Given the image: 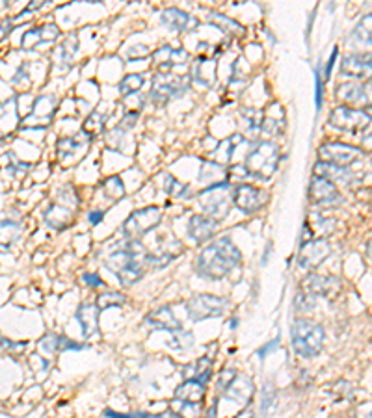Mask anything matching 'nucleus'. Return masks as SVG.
Listing matches in <instances>:
<instances>
[{
    "mask_svg": "<svg viewBox=\"0 0 372 418\" xmlns=\"http://www.w3.org/2000/svg\"><path fill=\"white\" fill-rule=\"evenodd\" d=\"M240 262H242V253L237 244L228 236H222V238L212 240L211 244H207L200 251V255L195 256L194 266L201 277L220 281L228 277Z\"/></svg>",
    "mask_w": 372,
    "mask_h": 418,
    "instance_id": "obj_1",
    "label": "nucleus"
},
{
    "mask_svg": "<svg viewBox=\"0 0 372 418\" xmlns=\"http://www.w3.org/2000/svg\"><path fill=\"white\" fill-rule=\"evenodd\" d=\"M106 268L117 277L123 286H133L145 275L147 253L140 240H125L119 249L112 251L105 261Z\"/></svg>",
    "mask_w": 372,
    "mask_h": 418,
    "instance_id": "obj_2",
    "label": "nucleus"
},
{
    "mask_svg": "<svg viewBox=\"0 0 372 418\" xmlns=\"http://www.w3.org/2000/svg\"><path fill=\"white\" fill-rule=\"evenodd\" d=\"M326 331L318 322L309 318H296L290 325V344L292 350L304 359L317 357L324 348Z\"/></svg>",
    "mask_w": 372,
    "mask_h": 418,
    "instance_id": "obj_3",
    "label": "nucleus"
},
{
    "mask_svg": "<svg viewBox=\"0 0 372 418\" xmlns=\"http://www.w3.org/2000/svg\"><path fill=\"white\" fill-rule=\"evenodd\" d=\"M279 164V147L274 141H259L246 155L244 167L250 177L270 180L276 175Z\"/></svg>",
    "mask_w": 372,
    "mask_h": 418,
    "instance_id": "obj_4",
    "label": "nucleus"
},
{
    "mask_svg": "<svg viewBox=\"0 0 372 418\" xmlns=\"http://www.w3.org/2000/svg\"><path fill=\"white\" fill-rule=\"evenodd\" d=\"M200 208L205 216L212 217L214 222H222L229 216L233 208V189L229 183H220L214 186H207L200 194Z\"/></svg>",
    "mask_w": 372,
    "mask_h": 418,
    "instance_id": "obj_5",
    "label": "nucleus"
},
{
    "mask_svg": "<svg viewBox=\"0 0 372 418\" xmlns=\"http://www.w3.org/2000/svg\"><path fill=\"white\" fill-rule=\"evenodd\" d=\"M192 75H175V72H156L153 77L151 100L155 106L168 104L172 99H177L190 88Z\"/></svg>",
    "mask_w": 372,
    "mask_h": 418,
    "instance_id": "obj_6",
    "label": "nucleus"
},
{
    "mask_svg": "<svg viewBox=\"0 0 372 418\" xmlns=\"http://www.w3.org/2000/svg\"><path fill=\"white\" fill-rule=\"evenodd\" d=\"M162 222V210L158 206H147L134 210L131 216L123 222V236L125 240H140L151 231H155Z\"/></svg>",
    "mask_w": 372,
    "mask_h": 418,
    "instance_id": "obj_7",
    "label": "nucleus"
},
{
    "mask_svg": "<svg viewBox=\"0 0 372 418\" xmlns=\"http://www.w3.org/2000/svg\"><path fill=\"white\" fill-rule=\"evenodd\" d=\"M77 206L78 197L75 189H73L71 195L60 192L58 199L49 206V210L45 212V222L54 231H64V229L71 227L75 214H77Z\"/></svg>",
    "mask_w": 372,
    "mask_h": 418,
    "instance_id": "obj_8",
    "label": "nucleus"
},
{
    "mask_svg": "<svg viewBox=\"0 0 372 418\" xmlns=\"http://www.w3.org/2000/svg\"><path fill=\"white\" fill-rule=\"evenodd\" d=\"M184 309L190 320L201 322L209 318L223 316V312L228 309V301L214 294H198L184 303Z\"/></svg>",
    "mask_w": 372,
    "mask_h": 418,
    "instance_id": "obj_9",
    "label": "nucleus"
},
{
    "mask_svg": "<svg viewBox=\"0 0 372 418\" xmlns=\"http://www.w3.org/2000/svg\"><path fill=\"white\" fill-rule=\"evenodd\" d=\"M371 117L363 108H352V106H337L329 111V125L339 130L350 134L365 132L371 125Z\"/></svg>",
    "mask_w": 372,
    "mask_h": 418,
    "instance_id": "obj_10",
    "label": "nucleus"
},
{
    "mask_svg": "<svg viewBox=\"0 0 372 418\" xmlns=\"http://www.w3.org/2000/svg\"><path fill=\"white\" fill-rule=\"evenodd\" d=\"M363 155L365 153L362 149H357L354 145L343 144V141H328V144L318 147V158H320V162L341 167H350Z\"/></svg>",
    "mask_w": 372,
    "mask_h": 418,
    "instance_id": "obj_11",
    "label": "nucleus"
},
{
    "mask_svg": "<svg viewBox=\"0 0 372 418\" xmlns=\"http://www.w3.org/2000/svg\"><path fill=\"white\" fill-rule=\"evenodd\" d=\"M268 203L267 192H262L261 188H257L253 184H239L233 188V206L239 208L242 214L251 216L261 208H265Z\"/></svg>",
    "mask_w": 372,
    "mask_h": 418,
    "instance_id": "obj_12",
    "label": "nucleus"
},
{
    "mask_svg": "<svg viewBox=\"0 0 372 418\" xmlns=\"http://www.w3.org/2000/svg\"><path fill=\"white\" fill-rule=\"evenodd\" d=\"M332 255V244L326 238H315L300 245L298 268L304 272H313Z\"/></svg>",
    "mask_w": 372,
    "mask_h": 418,
    "instance_id": "obj_13",
    "label": "nucleus"
},
{
    "mask_svg": "<svg viewBox=\"0 0 372 418\" xmlns=\"http://www.w3.org/2000/svg\"><path fill=\"white\" fill-rule=\"evenodd\" d=\"M335 99L343 106H367L372 104V84L371 82H345L335 89Z\"/></svg>",
    "mask_w": 372,
    "mask_h": 418,
    "instance_id": "obj_14",
    "label": "nucleus"
},
{
    "mask_svg": "<svg viewBox=\"0 0 372 418\" xmlns=\"http://www.w3.org/2000/svg\"><path fill=\"white\" fill-rule=\"evenodd\" d=\"M341 72L345 77H350L357 82H371L372 80V50L356 52L346 56L341 61Z\"/></svg>",
    "mask_w": 372,
    "mask_h": 418,
    "instance_id": "obj_15",
    "label": "nucleus"
},
{
    "mask_svg": "<svg viewBox=\"0 0 372 418\" xmlns=\"http://www.w3.org/2000/svg\"><path fill=\"white\" fill-rule=\"evenodd\" d=\"M309 199L318 206H332L343 203V195H341L339 188L334 183H329L328 178L315 175L309 184Z\"/></svg>",
    "mask_w": 372,
    "mask_h": 418,
    "instance_id": "obj_16",
    "label": "nucleus"
},
{
    "mask_svg": "<svg viewBox=\"0 0 372 418\" xmlns=\"http://www.w3.org/2000/svg\"><path fill=\"white\" fill-rule=\"evenodd\" d=\"M302 284H304V290L315 295V297H334L335 294L341 292V281L335 275L309 273Z\"/></svg>",
    "mask_w": 372,
    "mask_h": 418,
    "instance_id": "obj_17",
    "label": "nucleus"
},
{
    "mask_svg": "<svg viewBox=\"0 0 372 418\" xmlns=\"http://www.w3.org/2000/svg\"><path fill=\"white\" fill-rule=\"evenodd\" d=\"M156 72H172L175 67H183L190 61V52L186 49H173V47H161L153 52Z\"/></svg>",
    "mask_w": 372,
    "mask_h": 418,
    "instance_id": "obj_18",
    "label": "nucleus"
},
{
    "mask_svg": "<svg viewBox=\"0 0 372 418\" xmlns=\"http://www.w3.org/2000/svg\"><path fill=\"white\" fill-rule=\"evenodd\" d=\"M218 229V222H214L212 217L205 216V214H194V216L188 219V225H186V234L188 238L195 244H203V242H209V240L214 238Z\"/></svg>",
    "mask_w": 372,
    "mask_h": 418,
    "instance_id": "obj_19",
    "label": "nucleus"
},
{
    "mask_svg": "<svg viewBox=\"0 0 372 418\" xmlns=\"http://www.w3.org/2000/svg\"><path fill=\"white\" fill-rule=\"evenodd\" d=\"M145 323H149L151 327L158 329V331H168V333H175L183 329V322L175 316L172 307H158L155 311H151L145 316Z\"/></svg>",
    "mask_w": 372,
    "mask_h": 418,
    "instance_id": "obj_20",
    "label": "nucleus"
},
{
    "mask_svg": "<svg viewBox=\"0 0 372 418\" xmlns=\"http://www.w3.org/2000/svg\"><path fill=\"white\" fill-rule=\"evenodd\" d=\"M56 104H58V99H56L54 95H43V97H39L36 100V104H34V111L30 116L24 119V127H32V125H38L39 127H45V125H49L52 121V116H54Z\"/></svg>",
    "mask_w": 372,
    "mask_h": 418,
    "instance_id": "obj_21",
    "label": "nucleus"
},
{
    "mask_svg": "<svg viewBox=\"0 0 372 418\" xmlns=\"http://www.w3.org/2000/svg\"><path fill=\"white\" fill-rule=\"evenodd\" d=\"M99 312L101 309L97 307V303H91V301H86L78 307L77 322L80 325V333L84 339H91L99 331Z\"/></svg>",
    "mask_w": 372,
    "mask_h": 418,
    "instance_id": "obj_22",
    "label": "nucleus"
},
{
    "mask_svg": "<svg viewBox=\"0 0 372 418\" xmlns=\"http://www.w3.org/2000/svg\"><path fill=\"white\" fill-rule=\"evenodd\" d=\"M60 38V28L52 24V22H47V24H41L38 28H32V30H28L21 39V45L24 49H34V47H38V45H45V43H52L56 39Z\"/></svg>",
    "mask_w": 372,
    "mask_h": 418,
    "instance_id": "obj_23",
    "label": "nucleus"
},
{
    "mask_svg": "<svg viewBox=\"0 0 372 418\" xmlns=\"http://www.w3.org/2000/svg\"><path fill=\"white\" fill-rule=\"evenodd\" d=\"M162 22L177 32H192L198 26V19L179 8H166L162 11Z\"/></svg>",
    "mask_w": 372,
    "mask_h": 418,
    "instance_id": "obj_24",
    "label": "nucleus"
},
{
    "mask_svg": "<svg viewBox=\"0 0 372 418\" xmlns=\"http://www.w3.org/2000/svg\"><path fill=\"white\" fill-rule=\"evenodd\" d=\"M205 392H207V385L201 383V381H184L175 389L173 396L175 400L181 401V403H195V405H201L203 400H205Z\"/></svg>",
    "mask_w": 372,
    "mask_h": 418,
    "instance_id": "obj_25",
    "label": "nucleus"
},
{
    "mask_svg": "<svg viewBox=\"0 0 372 418\" xmlns=\"http://www.w3.org/2000/svg\"><path fill=\"white\" fill-rule=\"evenodd\" d=\"M253 389H255V387H253L250 378L237 376L233 383L223 390V394L228 396L229 400L240 403V405H248V403L251 401V398H253Z\"/></svg>",
    "mask_w": 372,
    "mask_h": 418,
    "instance_id": "obj_26",
    "label": "nucleus"
},
{
    "mask_svg": "<svg viewBox=\"0 0 372 418\" xmlns=\"http://www.w3.org/2000/svg\"><path fill=\"white\" fill-rule=\"evenodd\" d=\"M348 45H352L354 49H372V13L359 19L348 38Z\"/></svg>",
    "mask_w": 372,
    "mask_h": 418,
    "instance_id": "obj_27",
    "label": "nucleus"
},
{
    "mask_svg": "<svg viewBox=\"0 0 372 418\" xmlns=\"http://www.w3.org/2000/svg\"><path fill=\"white\" fill-rule=\"evenodd\" d=\"M315 175L317 177L328 178L329 183H345L350 184L352 178H354V171H352L350 167H341V166H334V164H326V162L318 160L315 164Z\"/></svg>",
    "mask_w": 372,
    "mask_h": 418,
    "instance_id": "obj_28",
    "label": "nucleus"
},
{
    "mask_svg": "<svg viewBox=\"0 0 372 418\" xmlns=\"http://www.w3.org/2000/svg\"><path fill=\"white\" fill-rule=\"evenodd\" d=\"M184 381H201V383H209L212 378V361L209 357H201L195 361L188 362L183 368Z\"/></svg>",
    "mask_w": 372,
    "mask_h": 418,
    "instance_id": "obj_29",
    "label": "nucleus"
},
{
    "mask_svg": "<svg viewBox=\"0 0 372 418\" xmlns=\"http://www.w3.org/2000/svg\"><path fill=\"white\" fill-rule=\"evenodd\" d=\"M21 223L13 222V219H2L0 222V255L10 253L11 247L21 240Z\"/></svg>",
    "mask_w": 372,
    "mask_h": 418,
    "instance_id": "obj_30",
    "label": "nucleus"
},
{
    "mask_svg": "<svg viewBox=\"0 0 372 418\" xmlns=\"http://www.w3.org/2000/svg\"><path fill=\"white\" fill-rule=\"evenodd\" d=\"M192 78H195L201 86L211 88L214 78H216V61L211 60V58H205V56L198 58V61H195L194 65V72H192Z\"/></svg>",
    "mask_w": 372,
    "mask_h": 418,
    "instance_id": "obj_31",
    "label": "nucleus"
},
{
    "mask_svg": "<svg viewBox=\"0 0 372 418\" xmlns=\"http://www.w3.org/2000/svg\"><path fill=\"white\" fill-rule=\"evenodd\" d=\"M200 180L203 183H211L209 186H214V184L220 183H228V167L220 166L216 162H205L201 166L200 171Z\"/></svg>",
    "mask_w": 372,
    "mask_h": 418,
    "instance_id": "obj_32",
    "label": "nucleus"
},
{
    "mask_svg": "<svg viewBox=\"0 0 372 418\" xmlns=\"http://www.w3.org/2000/svg\"><path fill=\"white\" fill-rule=\"evenodd\" d=\"M240 116L244 119L246 127H248V134L251 138H257V134L262 130V116L261 110H255V108H246V110L240 111Z\"/></svg>",
    "mask_w": 372,
    "mask_h": 418,
    "instance_id": "obj_33",
    "label": "nucleus"
},
{
    "mask_svg": "<svg viewBox=\"0 0 372 418\" xmlns=\"http://www.w3.org/2000/svg\"><path fill=\"white\" fill-rule=\"evenodd\" d=\"M101 188H103L106 199L112 201V203L123 199V195H125V184L119 177H108L105 183L101 184Z\"/></svg>",
    "mask_w": 372,
    "mask_h": 418,
    "instance_id": "obj_34",
    "label": "nucleus"
},
{
    "mask_svg": "<svg viewBox=\"0 0 372 418\" xmlns=\"http://www.w3.org/2000/svg\"><path fill=\"white\" fill-rule=\"evenodd\" d=\"M145 84L144 75H138V72H133V75H127L119 82V91H121L125 97H133V95H138L142 91Z\"/></svg>",
    "mask_w": 372,
    "mask_h": 418,
    "instance_id": "obj_35",
    "label": "nucleus"
},
{
    "mask_svg": "<svg viewBox=\"0 0 372 418\" xmlns=\"http://www.w3.org/2000/svg\"><path fill=\"white\" fill-rule=\"evenodd\" d=\"M209 22H212L214 26L220 28V30L225 33H240L244 30L240 22H237L235 19H231V17L228 15H222V13H211Z\"/></svg>",
    "mask_w": 372,
    "mask_h": 418,
    "instance_id": "obj_36",
    "label": "nucleus"
},
{
    "mask_svg": "<svg viewBox=\"0 0 372 418\" xmlns=\"http://www.w3.org/2000/svg\"><path fill=\"white\" fill-rule=\"evenodd\" d=\"M97 307H99L101 311H105V309H110V307H121L127 303V297L121 294V292H116V290H106L103 294L97 297Z\"/></svg>",
    "mask_w": 372,
    "mask_h": 418,
    "instance_id": "obj_37",
    "label": "nucleus"
},
{
    "mask_svg": "<svg viewBox=\"0 0 372 418\" xmlns=\"http://www.w3.org/2000/svg\"><path fill=\"white\" fill-rule=\"evenodd\" d=\"M192 344H194V334L190 333V331H186V329H181V331L172 333V339H170V342H168V346H170L172 350H179V351L190 350Z\"/></svg>",
    "mask_w": 372,
    "mask_h": 418,
    "instance_id": "obj_38",
    "label": "nucleus"
},
{
    "mask_svg": "<svg viewBox=\"0 0 372 418\" xmlns=\"http://www.w3.org/2000/svg\"><path fill=\"white\" fill-rule=\"evenodd\" d=\"M315 305H317V297H315L313 294H309V292H306V290H302V292L296 294L295 297L296 312L307 314V312H311L313 309H315Z\"/></svg>",
    "mask_w": 372,
    "mask_h": 418,
    "instance_id": "obj_39",
    "label": "nucleus"
},
{
    "mask_svg": "<svg viewBox=\"0 0 372 418\" xmlns=\"http://www.w3.org/2000/svg\"><path fill=\"white\" fill-rule=\"evenodd\" d=\"M88 147V139L82 138H61L58 141V150H60V155H73V153H77V150H82Z\"/></svg>",
    "mask_w": 372,
    "mask_h": 418,
    "instance_id": "obj_40",
    "label": "nucleus"
},
{
    "mask_svg": "<svg viewBox=\"0 0 372 418\" xmlns=\"http://www.w3.org/2000/svg\"><path fill=\"white\" fill-rule=\"evenodd\" d=\"M103 127H105V116L103 114H99V111H94L91 116L84 121L82 125V132L86 134V136H94V134L101 132L103 130Z\"/></svg>",
    "mask_w": 372,
    "mask_h": 418,
    "instance_id": "obj_41",
    "label": "nucleus"
},
{
    "mask_svg": "<svg viewBox=\"0 0 372 418\" xmlns=\"http://www.w3.org/2000/svg\"><path fill=\"white\" fill-rule=\"evenodd\" d=\"M175 256L177 255H173V253H158V255L147 253V268H149V270H162V268H166Z\"/></svg>",
    "mask_w": 372,
    "mask_h": 418,
    "instance_id": "obj_42",
    "label": "nucleus"
},
{
    "mask_svg": "<svg viewBox=\"0 0 372 418\" xmlns=\"http://www.w3.org/2000/svg\"><path fill=\"white\" fill-rule=\"evenodd\" d=\"M164 189H166L170 195H173V197H186L184 194H188V186L183 183H179L177 178L170 177V175H166V180H164Z\"/></svg>",
    "mask_w": 372,
    "mask_h": 418,
    "instance_id": "obj_43",
    "label": "nucleus"
},
{
    "mask_svg": "<svg viewBox=\"0 0 372 418\" xmlns=\"http://www.w3.org/2000/svg\"><path fill=\"white\" fill-rule=\"evenodd\" d=\"M60 61H69L73 60V56L77 54V38L75 36H69V39H66L64 41V45L61 47H58V52H56V56H60Z\"/></svg>",
    "mask_w": 372,
    "mask_h": 418,
    "instance_id": "obj_44",
    "label": "nucleus"
},
{
    "mask_svg": "<svg viewBox=\"0 0 372 418\" xmlns=\"http://www.w3.org/2000/svg\"><path fill=\"white\" fill-rule=\"evenodd\" d=\"M86 348H88L86 344H78V342L67 339L64 334H58V351H80L86 350Z\"/></svg>",
    "mask_w": 372,
    "mask_h": 418,
    "instance_id": "obj_45",
    "label": "nucleus"
},
{
    "mask_svg": "<svg viewBox=\"0 0 372 418\" xmlns=\"http://www.w3.org/2000/svg\"><path fill=\"white\" fill-rule=\"evenodd\" d=\"M235 378H237V370H233V368H225V370H222V373H218V389L225 390L229 387V385L233 383Z\"/></svg>",
    "mask_w": 372,
    "mask_h": 418,
    "instance_id": "obj_46",
    "label": "nucleus"
},
{
    "mask_svg": "<svg viewBox=\"0 0 372 418\" xmlns=\"http://www.w3.org/2000/svg\"><path fill=\"white\" fill-rule=\"evenodd\" d=\"M246 177H250V173L246 171L244 164H239V166H231L228 169V183L231 184V180H244Z\"/></svg>",
    "mask_w": 372,
    "mask_h": 418,
    "instance_id": "obj_47",
    "label": "nucleus"
},
{
    "mask_svg": "<svg viewBox=\"0 0 372 418\" xmlns=\"http://www.w3.org/2000/svg\"><path fill=\"white\" fill-rule=\"evenodd\" d=\"M39 344H41V350L47 351V353H50V355H52V353H56V351H58V334L49 333L47 336H43V339H41V342H39Z\"/></svg>",
    "mask_w": 372,
    "mask_h": 418,
    "instance_id": "obj_48",
    "label": "nucleus"
},
{
    "mask_svg": "<svg viewBox=\"0 0 372 418\" xmlns=\"http://www.w3.org/2000/svg\"><path fill=\"white\" fill-rule=\"evenodd\" d=\"M140 117V110H128L127 116L123 117V121L119 127L123 128V130H128V128H133L134 125H136V121H138Z\"/></svg>",
    "mask_w": 372,
    "mask_h": 418,
    "instance_id": "obj_49",
    "label": "nucleus"
},
{
    "mask_svg": "<svg viewBox=\"0 0 372 418\" xmlns=\"http://www.w3.org/2000/svg\"><path fill=\"white\" fill-rule=\"evenodd\" d=\"M82 283L86 284V286H89V288H99V286H103V281H101V277L94 272L84 273Z\"/></svg>",
    "mask_w": 372,
    "mask_h": 418,
    "instance_id": "obj_50",
    "label": "nucleus"
},
{
    "mask_svg": "<svg viewBox=\"0 0 372 418\" xmlns=\"http://www.w3.org/2000/svg\"><path fill=\"white\" fill-rule=\"evenodd\" d=\"M147 54H149V49L145 45H134L127 50V58H131V60H136V58H142V56Z\"/></svg>",
    "mask_w": 372,
    "mask_h": 418,
    "instance_id": "obj_51",
    "label": "nucleus"
},
{
    "mask_svg": "<svg viewBox=\"0 0 372 418\" xmlns=\"http://www.w3.org/2000/svg\"><path fill=\"white\" fill-rule=\"evenodd\" d=\"M278 344H279V336L276 340H272V342H268L267 346H262L261 350L257 351V355L261 357V361H262V359H265V357H267L268 353H270V351H274V350H276V348H278Z\"/></svg>",
    "mask_w": 372,
    "mask_h": 418,
    "instance_id": "obj_52",
    "label": "nucleus"
},
{
    "mask_svg": "<svg viewBox=\"0 0 372 418\" xmlns=\"http://www.w3.org/2000/svg\"><path fill=\"white\" fill-rule=\"evenodd\" d=\"M103 217H105V210H91L88 214V222L91 225H99L103 222Z\"/></svg>",
    "mask_w": 372,
    "mask_h": 418,
    "instance_id": "obj_53",
    "label": "nucleus"
},
{
    "mask_svg": "<svg viewBox=\"0 0 372 418\" xmlns=\"http://www.w3.org/2000/svg\"><path fill=\"white\" fill-rule=\"evenodd\" d=\"M142 418H183L179 412H173V411H168V412H162V415H144Z\"/></svg>",
    "mask_w": 372,
    "mask_h": 418,
    "instance_id": "obj_54",
    "label": "nucleus"
},
{
    "mask_svg": "<svg viewBox=\"0 0 372 418\" xmlns=\"http://www.w3.org/2000/svg\"><path fill=\"white\" fill-rule=\"evenodd\" d=\"M372 150V132L363 138V153H371Z\"/></svg>",
    "mask_w": 372,
    "mask_h": 418,
    "instance_id": "obj_55",
    "label": "nucleus"
},
{
    "mask_svg": "<svg viewBox=\"0 0 372 418\" xmlns=\"http://www.w3.org/2000/svg\"><path fill=\"white\" fill-rule=\"evenodd\" d=\"M105 415H106V417H108V418H134L133 415H121V412L110 411V409H108V411H106Z\"/></svg>",
    "mask_w": 372,
    "mask_h": 418,
    "instance_id": "obj_56",
    "label": "nucleus"
},
{
    "mask_svg": "<svg viewBox=\"0 0 372 418\" xmlns=\"http://www.w3.org/2000/svg\"><path fill=\"white\" fill-rule=\"evenodd\" d=\"M337 52H339V50L335 49L334 52H332V58H329V61H328V69H326V78L329 77V72H332V67H334V61H335V58H337Z\"/></svg>",
    "mask_w": 372,
    "mask_h": 418,
    "instance_id": "obj_57",
    "label": "nucleus"
},
{
    "mask_svg": "<svg viewBox=\"0 0 372 418\" xmlns=\"http://www.w3.org/2000/svg\"><path fill=\"white\" fill-rule=\"evenodd\" d=\"M205 418H216V405H212L211 409H209V412H207Z\"/></svg>",
    "mask_w": 372,
    "mask_h": 418,
    "instance_id": "obj_58",
    "label": "nucleus"
},
{
    "mask_svg": "<svg viewBox=\"0 0 372 418\" xmlns=\"http://www.w3.org/2000/svg\"><path fill=\"white\" fill-rule=\"evenodd\" d=\"M367 256H369V261H372V238L369 240V244H367Z\"/></svg>",
    "mask_w": 372,
    "mask_h": 418,
    "instance_id": "obj_59",
    "label": "nucleus"
},
{
    "mask_svg": "<svg viewBox=\"0 0 372 418\" xmlns=\"http://www.w3.org/2000/svg\"><path fill=\"white\" fill-rule=\"evenodd\" d=\"M237 418H253V415H251L250 411H248V412H240V415Z\"/></svg>",
    "mask_w": 372,
    "mask_h": 418,
    "instance_id": "obj_60",
    "label": "nucleus"
},
{
    "mask_svg": "<svg viewBox=\"0 0 372 418\" xmlns=\"http://www.w3.org/2000/svg\"><path fill=\"white\" fill-rule=\"evenodd\" d=\"M363 110L367 111V116L372 119V104H371V106H367V108H363Z\"/></svg>",
    "mask_w": 372,
    "mask_h": 418,
    "instance_id": "obj_61",
    "label": "nucleus"
},
{
    "mask_svg": "<svg viewBox=\"0 0 372 418\" xmlns=\"http://www.w3.org/2000/svg\"><path fill=\"white\" fill-rule=\"evenodd\" d=\"M237 323H239V320H237V318H235L233 322H229V327H237Z\"/></svg>",
    "mask_w": 372,
    "mask_h": 418,
    "instance_id": "obj_62",
    "label": "nucleus"
},
{
    "mask_svg": "<svg viewBox=\"0 0 372 418\" xmlns=\"http://www.w3.org/2000/svg\"><path fill=\"white\" fill-rule=\"evenodd\" d=\"M371 418H372V415H371Z\"/></svg>",
    "mask_w": 372,
    "mask_h": 418,
    "instance_id": "obj_63",
    "label": "nucleus"
}]
</instances>
